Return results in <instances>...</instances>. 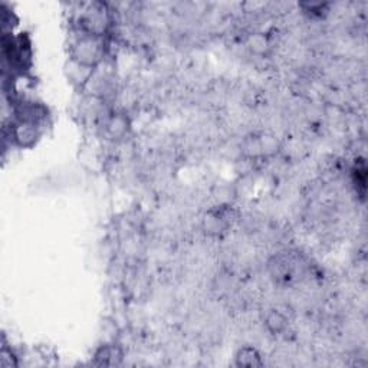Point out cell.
Wrapping results in <instances>:
<instances>
[{
	"label": "cell",
	"instance_id": "1",
	"mask_svg": "<svg viewBox=\"0 0 368 368\" xmlns=\"http://www.w3.org/2000/svg\"><path fill=\"white\" fill-rule=\"evenodd\" d=\"M112 10L108 3L89 2L81 6L77 16V28L80 34L107 38L112 28Z\"/></svg>",
	"mask_w": 368,
	"mask_h": 368
},
{
	"label": "cell",
	"instance_id": "2",
	"mask_svg": "<svg viewBox=\"0 0 368 368\" xmlns=\"http://www.w3.org/2000/svg\"><path fill=\"white\" fill-rule=\"evenodd\" d=\"M107 51H108L107 38L80 34L69 45V58L75 59L81 64L98 68L104 62L107 57Z\"/></svg>",
	"mask_w": 368,
	"mask_h": 368
},
{
	"label": "cell",
	"instance_id": "3",
	"mask_svg": "<svg viewBox=\"0 0 368 368\" xmlns=\"http://www.w3.org/2000/svg\"><path fill=\"white\" fill-rule=\"evenodd\" d=\"M237 212L230 203L210 207L202 216V230L209 237H223L235 225Z\"/></svg>",
	"mask_w": 368,
	"mask_h": 368
},
{
	"label": "cell",
	"instance_id": "4",
	"mask_svg": "<svg viewBox=\"0 0 368 368\" xmlns=\"http://www.w3.org/2000/svg\"><path fill=\"white\" fill-rule=\"evenodd\" d=\"M10 138L16 145L22 147V149H29V147L35 145L41 138L39 124H35V122L31 121L17 119L12 124Z\"/></svg>",
	"mask_w": 368,
	"mask_h": 368
},
{
	"label": "cell",
	"instance_id": "5",
	"mask_svg": "<svg viewBox=\"0 0 368 368\" xmlns=\"http://www.w3.org/2000/svg\"><path fill=\"white\" fill-rule=\"evenodd\" d=\"M96 69L98 68H94V66L81 64L72 58H68L65 64V75L73 87L78 89H84L94 81Z\"/></svg>",
	"mask_w": 368,
	"mask_h": 368
},
{
	"label": "cell",
	"instance_id": "6",
	"mask_svg": "<svg viewBox=\"0 0 368 368\" xmlns=\"http://www.w3.org/2000/svg\"><path fill=\"white\" fill-rule=\"evenodd\" d=\"M131 131V119L130 117L122 112L115 111L111 112L104 121V134L111 141L124 140Z\"/></svg>",
	"mask_w": 368,
	"mask_h": 368
},
{
	"label": "cell",
	"instance_id": "7",
	"mask_svg": "<svg viewBox=\"0 0 368 368\" xmlns=\"http://www.w3.org/2000/svg\"><path fill=\"white\" fill-rule=\"evenodd\" d=\"M122 358H124V351L117 344L115 341L103 342V344L96 348L94 354V364L100 367H114L119 365Z\"/></svg>",
	"mask_w": 368,
	"mask_h": 368
},
{
	"label": "cell",
	"instance_id": "8",
	"mask_svg": "<svg viewBox=\"0 0 368 368\" xmlns=\"http://www.w3.org/2000/svg\"><path fill=\"white\" fill-rule=\"evenodd\" d=\"M244 46L248 51L259 58H267L274 51V43L271 36L262 31L251 32L244 39Z\"/></svg>",
	"mask_w": 368,
	"mask_h": 368
},
{
	"label": "cell",
	"instance_id": "9",
	"mask_svg": "<svg viewBox=\"0 0 368 368\" xmlns=\"http://www.w3.org/2000/svg\"><path fill=\"white\" fill-rule=\"evenodd\" d=\"M263 327L271 335H281L288 330L289 320L282 311L271 308L263 315Z\"/></svg>",
	"mask_w": 368,
	"mask_h": 368
},
{
	"label": "cell",
	"instance_id": "10",
	"mask_svg": "<svg viewBox=\"0 0 368 368\" xmlns=\"http://www.w3.org/2000/svg\"><path fill=\"white\" fill-rule=\"evenodd\" d=\"M235 365L243 368H260L265 365L263 357L256 347L244 346L240 347L235 354Z\"/></svg>",
	"mask_w": 368,
	"mask_h": 368
},
{
	"label": "cell",
	"instance_id": "11",
	"mask_svg": "<svg viewBox=\"0 0 368 368\" xmlns=\"http://www.w3.org/2000/svg\"><path fill=\"white\" fill-rule=\"evenodd\" d=\"M259 137V145H260V153L262 159H271L281 153L282 150V142L274 133L262 131L258 133Z\"/></svg>",
	"mask_w": 368,
	"mask_h": 368
},
{
	"label": "cell",
	"instance_id": "12",
	"mask_svg": "<svg viewBox=\"0 0 368 368\" xmlns=\"http://www.w3.org/2000/svg\"><path fill=\"white\" fill-rule=\"evenodd\" d=\"M298 8L311 17H324L331 8L330 2H314V0H307V2H300Z\"/></svg>",
	"mask_w": 368,
	"mask_h": 368
},
{
	"label": "cell",
	"instance_id": "13",
	"mask_svg": "<svg viewBox=\"0 0 368 368\" xmlns=\"http://www.w3.org/2000/svg\"><path fill=\"white\" fill-rule=\"evenodd\" d=\"M353 183L357 193L364 198L367 189V165L364 160H358L353 168Z\"/></svg>",
	"mask_w": 368,
	"mask_h": 368
},
{
	"label": "cell",
	"instance_id": "14",
	"mask_svg": "<svg viewBox=\"0 0 368 368\" xmlns=\"http://www.w3.org/2000/svg\"><path fill=\"white\" fill-rule=\"evenodd\" d=\"M19 367V358L15 354V351L9 347H3L0 350V368H17Z\"/></svg>",
	"mask_w": 368,
	"mask_h": 368
}]
</instances>
